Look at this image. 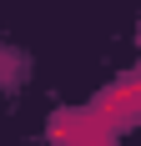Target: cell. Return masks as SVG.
I'll list each match as a JSON object with an SVG mask.
<instances>
[{
    "label": "cell",
    "instance_id": "1",
    "mask_svg": "<svg viewBox=\"0 0 141 146\" xmlns=\"http://www.w3.org/2000/svg\"><path fill=\"white\" fill-rule=\"evenodd\" d=\"M131 96H136V86H131V81H121V86L101 101V121H116V126H121V121H131V111H136V101H131Z\"/></svg>",
    "mask_w": 141,
    "mask_h": 146
}]
</instances>
